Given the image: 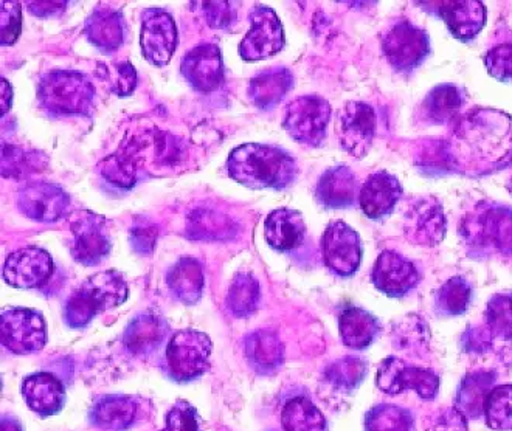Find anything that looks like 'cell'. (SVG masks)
Instances as JSON below:
<instances>
[{"label":"cell","instance_id":"cell-1","mask_svg":"<svg viewBox=\"0 0 512 431\" xmlns=\"http://www.w3.org/2000/svg\"><path fill=\"white\" fill-rule=\"evenodd\" d=\"M227 171L235 182L252 190H284L297 179L298 166L277 146L249 143L230 152Z\"/></svg>","mask_w":512,"mask_h":431},{"label":"cell","instance_id":"cell-2","mask_svg":"<svg viewBox=\"0 0 512 431\" xmlns=\"http://www.w3.org/2000/svg\"><path fill=\"white\" fill-rule=\"evenodd\" d=\"M128 298V284L122 273L106 270L90 276L78 287L64 307V320L73 329L84 328L92 318L112 307L120 306Z\"/></svg>","mask_w":512,"mask_h":431},{"label":"cell","instance_id":"cell-3","mask_svg":"<svg viewBox=\"0 0 512 431\" xmlns=\"http://www.w3.org/2000/svg\"><path fill=\"white\" fill-rule=\"evenodd\" d=\"M466 244L481 253L512 256V210L503 205L481 204L463 219Z\"/></svg>","mask_w":512,"mask_h":431},{"label":"cell","instance_id":"cell-4","mask_svg":"<svg viewBox=\"0 0 512 431\" xmlns=\"http://www.w3.org/2000/svg\"><path fill=\"white\" fill-rule=\"evenodd\" d=\"M38 97L52 114L87 115L92 111L95 89L83 73L56 70L42 76Z\"/></svg>","mask_w":512,"mask_h":431},{"label":"cell","instance_id":"cell-5","mask_svg":"<svg viewBox=\"0 0 512 431\" xmlns=\"http://www.w3.org/2000/svg\"><path fill=\"white\" fill-rule=\"evenodd\" d=\"M213 343L204 332L185 329L176 332L167 348L168 371L176 382H190L202 376L210 365Z\"/></svg>","mask_w":512,"mask_h":431},{"label":"cell","instance_id":"cell-6","mask_svg":"<svg viewBox=\"0 0 512 431\" xmlns=\"http://www.w3.org/2000/svg\"><path fill=\"white\" fill-rule=\"evenodd\" d=\"M331 104L319 95H305L289 104L283 128L301 145L317 148L326 138Z\"/></svg>","mask_w":512,"mask_h":431},{"label":"cell","instance_id":"cell-7","mask_svg":"<svg viewBox=\"0 0 512 431\" xmlns=\"http://www.w3.org/2000/svg\"><path fill=\"white\" fill-rule=\"evenodd\" d=\"M382 50L391 69L399 73H412L430 55V38L423 28L409 21H401L385 33Z\"/></svg>","mask_w":512,"mask_h":431},{"label":"cell","instance_id":"cell-8","mask_svg":"<svg viewBox=\"0 0 512 431\" xmlns=\"http://www.w3.org/2000/svg\"><path fill=\"white\" fill-rule=\"evenodd\" d=\"M0 332L5 348L19 356L41 351L47 342L44 318L39 312L25 307L2 312Z\"/></svg>","mask_w":512,"mask_h":431},{"label":"cell","instance_id":"cell-9","mask_svg":"<svg viewBox=\"0 0 512 431\" xmlns=\"http://www.w3.org/2000/svg\"><path fill=\"white\" fill-rule=\"evenodd\" d=\"M376 385L390 396H398L405 390H415L419 397L432 400L440 388V377L432 369L416 368L398 357H388L379 366Z\"/></svg>","mask_w":512,"mask_h":431},{"label":"cell","instance_id":"cell-10","mask_svg":"<svg viewBox=\"0 0 512 431\" xmlns=\"http://www.w3.org/2000/svg\"><path fill=\"white\" fill-rule=\"evenodd\" d=\"M323 258L326 267L339 276H351L362 263V242L356 230L343 221H334L323 235Z\"/></svg>","mask_w":512,"mask_h":431},{"label":"cell","instance_id":"cell-11","mask_svg":"<svg viewBox=\"0 0 512 431\" xmlns=\"http://www.w3.org/2000/svg\"><path fill=\"white\" fill-rule=\"evenodd\" d=\"M140 47L143 56L154 66L170 63L177 47V28L173 16L159 8H149L142 14Z\"/></svg>","mask_w":512,"mask_h":431},{"label":"cell","instance_id":"cell-12","mask_svg":"<svg viewBox=\"0 0 512 431\" xmlns=\"http://www.w3.org/2000/svg\"><path fill=\"white\" fill-rule=\"evenodd\" d=\"M340 145L348 154L362 159L367 156L376 135V112L370 104L350 101L339 114Z\"/></svg>","mask_w":512,"mask_h":431},{"label":"cell","instance_id":"cell-13","mask_svg":"<svg viewBox=\"0 0 512 431\" xmlns=\"http://www.w3.org/2000/svg\"><path fill=\"white\" fill-rule=\"evenodd\" d=\"M252 28L239 44V55L246 61H260L281 52L284 30L277 13L267 7H256L250 14Z\"/></svg>","mask_w":512,"mask_h":431},{"label":"cell","instance_id":"cell-14","mask_svg":"<svg viewBox=\"0 0 512 431\" xmlns=\"http://www.w3.org/2000/svg\"><path fill=\"white\" fill-rule=\"evenodd\" d=\"M69 205V194L55 183H28L18 194L19 211L36 222L58 221L67 213Z\"/></svg>","mask_w":512,"mask_h":431},{"label":"cell","instance_id":"cell-15","mask_svg":"<svg viewBox=\"0 0 512 431\" xmlns=\"http://www.w3.org/2000/svg\"><path fill=\"white\" fill-rule=\"evenodd\" d=\"M72 233V255L83 266H97L111 252V241L104 233V219L97 214L77 211Z\"/></svg>","mask_w":512,"mask_h":431},{"label":"cell","instance_id":"cell-16","mask_svg":"<svg viewBox=\"0 0 512 431\" xmlns=\"http://www.w3.org/2000/svg\"><path fill=\"white\" fill-rule=\"evenodd\" d=\"M53 273V259L39 247H25L11 253L5 261L4 280L18 289L44 286Z\"/></svg>","mask_w":512,"mask_h":431},{"label":"cell","instance_id":"cell-17","mask_svg":"<svg viewBox=\"0 0 512 431\" xmlns=\"http://www.w3.org/2000/svg\"><path fill=\"white\" fill-rule=\"evenodd\" d=\"M374 287L391 298L404 297L419 283V272L410 259L395 250H385L371 273Z\"/></svg>","mask_w":512,"mask_h":431},{"label":"cell","instance_id":"cell-18","mask_svg":"<svg viewBox=\"0 0 512 431\" xmlns=\"http://www.w3.org/2000/svg\"><path fill=\"white\" fill-rule=\"evenodd\" d=\"M426 8H433L430 13L446 22L450 33L461 42H469L477 38L481 28L485 27V5L478 0H454V2H427Z\"/></svg>","mask_w":512,"mask_h":431},{"label":"cell","instance_id":"cell-19","mask_svg":"<svg viewBox=\"0 0 512 431\" xmlns=\"http://www.w3.org/2000/svg\"><path fill=\"white\" fill-rule=\"evenodd\" d=\"M180 70L194 89L212 92L224 81L221 50L215 44L199 45L184 56Z\"/></svg>","mask_w":512,"mask_h":431},{"label":"cell","instance_id":"cell-20","mask_svg":"<svg viewBox=\"0 0 512 431\" xmlns=\"http://www.w3.org/2000/svg\"><path fill=\"white\" fill-rule=\"evenodd\" d=\"M405 233L423 247H435L446 235V219L440 202L433 197L418 199L405 216Z\"/></svg>","mask_w":512,"mask_h":431},{"label":"cell","instance_id":"cell-21","mask_svg":"<svg viewBox=\"0 0 512 431\" xmlns=\"http://www.w3.org/2000/svg\"><path fill=\"white\" fill-rule=\"evenodd\" d=\"M404 190L398 177L387 171L371 174L364 187L360 188L359 204L365 216L373 221H381L393 213Z\"/></svg>","mask_w":512,"mask_h":431},{"label":"cell","instance_id":"cell-22","mask_svg":"<svg viewBox=\"0 0 512 431\" xmlns=\"http://www.w3.org/2000/svg\"><path fill=\"white\" fill-rule=\"evenodd\" d=\"M357 197L356 174L345 165L325 171L315 188V199L329 210L353 207Z\"/></svg>","mask_w":512,"mask_h":431},{"label":"cell","instance_id":"cell-23","mask_svg":"<svg viewBox=\"0 0 512 431\" xmlns=\"http://www.w3.org/2000/svg\"><path fill=\"white\" fill-rule=\"evenodd\" d=\"M306 224L300 211L278 208L264 222V238L272 249L289 252L305 241Z\"/></svg>","mask_w":512,"mask_h":431},{"label":"cell","instance_id":"cell-24","mask_svg":"<svg viewBox=\"0 0 512 431\" xmlns=\"http://www.w3.org/2000/svg\"><path fill=\"white\" fill-rule=\"evenodd\" d=\"M22 396L28 408L41 416H53L63 410L66 404L63 383L49 373L28 376L22 383Z\"/></svg>","mask_w":512,"mask_h":431},{"label":"cell","instance_id":"cell-25","mask_svg":"<svg viewBox=\"0 0 512 431\" xmlns=\"http://www.w3.org/2000/svg\"><path fill=\"white\" fill-rule=\"evenodd\" d=\"M125 18L111 8H100L86 22V36L103 53H114L125 42Z\"/></svg>","mask_w":512,"mask_h":431},{"label":"cell","instance_id":"cell-26","mask_svg":"<svg viewBox=\"0 0 512 431\" xmlns=\"http://www.w3.org/2000/svg\"><path fill=\"white\" fill-rule=\"evenodd\" d=\"M340 337L345 346L351 349H365L376 340L381 325L378 318L370 312L356 306H348L343 309L339 318Z\"/></svg>","mask_w":512,"mask_h":431},{"label":"cell","instance_id":"cell-27","mask_svg":"<svg viewBox=\"0 0 512 431\" xmlns=\"http://www.w3.org/2000/svg\"><path fill=\"white\" fill-rule=\"evenodd\" d=\"M167 331V323L162 318L142 314L129 323L123 334V343L134 356H149L159 348Z\"/></svg>","mask_w":512,"mask_h":431},{"label":"cell","instance_id":"cell-28","mask_svg":"<svg viewBox=\"0 0 512 431\" xmlns=\"http://www.w3.org/2000/svg\"><path fill=\"white\" fill-rule=\"evenodd\" d=\"M137 404L132 397H104L90 411V421L106 431H125L135 422Z\"/></svg>","mask_w":512,"mask_h":431},{"label":"cell","instance_id":"cell-29","mask_svg":"<svg viewBox=\"0 0 512 431\" xmlns=\"http://www.w3.org/2000/svg\"><path fill=\"white\" fill-rule=\"evenodd\" d=\"M294 76L288 69H270L250 81L249 97L263 111L277 106L292 89Z\"/></svg>","mask_w":512,"mask_h":431},{"label":"cell","instance_id":"cell-30","mask_svg":"<svg viewBox=\"0 0 512 431\" xmlns=\"http://www.w3.org/2000/svg\"><path fill=\"white\" fill-rule=\"evenodd\" d=\"M167 280L174 297L187 306H193L201 300L204 275L201 264L191 256L182 258L179 263L174 264Z\"/></svg>","mask_w":512,"mask_h":431},{"label":"cell","instance_id":"cell-31","mask_svg":"<svg viewBox=\"0 0 512 431\" xmlns=\"http://www.w3.org/2000/svg\"><path fill=\"white\" fill-rule=\"evenodd\" d=\"M463 103V94L457 86L441 84L430 90L421 109L432 125H447L457 117Z\"/></svg>","mask_w":512,"mask_h":431},{"label":"cell","instance_id":"cell-32","mask_svg":"<svg viewBox=\"0 0 512 431\" xmlns=\"http://www.w3.org/2000/svg\"><path fill=\"white\" fill-rule=\"evenodd\" d=\"M494 380V374L485 373V371L469 374L458 390L457 404H455L457 410L468 418H478L485 413L486 399L492 391Z\"/></svg>","mask_w":512,"mask_h":431},{"label":"cell","instance_id":"cell-33","mask_svg":"<svg viewBox=\"0 0 512 431\" xmlns=\"http://www.w3.org/2000/svg\"><path fill=\"white\" fill-rule=\"evenodd\" d=\"M284 431H328L322 411L305 397L289 400L281 413Z\"/></svg>","mask_w":512,"mask_h":431},{"label":"cell","instance_id":"cell-34","mask_svg":"<svg viewBox=\"0 0 512 431\" xmlns=\"http://www.w3.org/2000/svg\"><path fill=\"white\" fill-rule=\"evenodd\" d=\"M472 301V286L461 276H454L438 289L435 307L443 317H457L468 311Z\"/></svg>","mask_w":512,"mask_h":431},{"label":"cell","instance_id":"cell-35","mask_svg":"<svg viewBox=\"0 0 512 431\" xmlns=\"http://www.w3.org/2000/svg\"><path fill=\"white\" fill-rule=\"evenodd\" d=\"M488 427L495 431H512V385L495 387L485 404Z\"/></svg>","mask_w":512,"mask_h":431},{"label":"cell","instance_id":"cell-36","mask_svg":"<svg viewBox=\"0 0 512 431\" xmlns=\"http://www.w3.org/2000/svg\"><path fill=\"white\" fill-rule=\"evenodd\" d=\"M413 419L409 411L396 405H379L368 411L365 418L367 431H412Z\"/></svg>","mask_w":512,"mask_h":431},{"label":"cell","instance_id":"cell-37","mask_svg":"<svg viewBox=\"0 0 512 431\" xmlns=\"http://www.w3.org/2000/svg\"><path fill=\"white\" fill-rule=\"evenodd\" d=\"M260 301V286L249 273H239L229 292L230 311L236 317H246L255 311Z\"/></svg>","mask_w":512,"mask_h":431},{"label":"cell","instance_id":"cell-38","mask_svg":"<svg viewBox=\"0 0 512 431\" xmlns=\"http://www.w3.org/2000/svg\"><path fill=\"white\" fill-rule=\"evenodd\" d=\"M247 356L258 368L272 369L281 362L283 349L274 334L255 332L247 340Z\"/></svg>","mask_w":512,"mask_h":431},{"label":"cell","instance_id":"cell-39","mask_svg":"<svg viewBox=\"0 0 512 431\" xmlns=\"http://www.w3.org/2000/svg\"><path fill=\"white\" fill-rule=\"evenodd\" d=\"M488 332L500 340H512V297L495 295L488 303L486 311Z\"/></svg>","mask_w":512,"mask_h":431},{"label":"cell","instance_id":"cell-40","mask_svg":"<svg viewBox=\"0 0 512 431\" xmlns=\"http://www.w3.org/2000/svg\"><path fill=\"white\" fill-rule=\"evenodd\" d=\"M38 152H27L16 146H4L2 154V171L5 177H22L27 174L35 173L36 169H41L42 159H38ZM38 173V171H36Z\"/></svg>","mask_w":512,"mask_h":431},{"label":"cell","instance_id":"cell-41","mask_svg":"<svg viewBox=\"0 0 512 431\" xmlns=\"http://www.w3.org/2000/svg\"><path fill=\"white\" fill-rule=\"evenodd\" d=\"M100 168L101 174L120 188H131L137 180L135 162L126 152H118L115 156L103 160Z\"/></svg>","mask_w":512,"mask_h":431},{"label":"cell","instance_id":"cell-42","mask_svg":"<svg viewBox=\"0 0 512 431\" xmlns=\"http://www.w3.org/2000/svg\"><path fill=\"white\" fill-rule=\"evenodd\" d=\"M486 69L489 75L502 83L512 84V42L495 45L486 53Z\"/></svg>","mask_w":512,"mask_h":431},{"label":"cell","instance_id":"cell-43","mask_svg":"<svg viewBox=\"0 0 512 431\" xmlns=\"http://www.w3.org/2000/svg\"><path fill=\"white\" fill-rule=\"evenodd\" d=\"M162 431H201V419L193 405L177 400L168 411L165 428Z\"/></svg>","mask_w":512,"mask_h":431},{"label":"cell","instance_id":"cell-44","mask_svg":"<svg viewBox=\"0 0 512 431\" xmlns=\"http://www.w3.org/2000/svg\"><path fill=\"white\" fill-rule=\"evenodd\" d=\"M0 30H2V45H13L18 41L22 32V5L19 2L0 4Z\"/></svg>","mask_w":512,"mask_h":431},{"label":"cell","instance_id":"cell-45","mask_svg":"<svg viewBox=\"0 0 512 431\" xmlns=\"http://www.w3.org/2000/svg\"><path fill=\"white\" fill-rule=\"evenodd\" d=\"M367 374V365L359 359H343L334 363L333 368L329 369V379L336 382L340 387H356L360 380Z\"/></svg>","mask_w":512,"mask_h":431},{"label":"cell","instance_id":"cell-46","mask_svg":"<svg viewBox=\"0 0 512 431\" xmlns=\"http://www.w3.org/2000/svg\"><path fill=\"white\" fill-rule=\"evenodd\" d=\"M205 21L212 28H229L236 21V8L232 2H202Z\"/></svg>","mask_w":512,"mask_h":431},{"label":"cell","instance_id":"cell-47","mask_svg":"<svg viewBox=\"0 0 512 431\" xmlns=\"http://www.w3.org/2000/svg\"><path fill=\"white\" fill-rule=\"evenodd\" d=\"M112 90L120 97H128L137 86V72L129 61L111 67Z\"/></svg>","mask_w":512,"mask_h":431},{"label":"cell","instance_id":"cell-48","mask_svg":"<svg viewBox=\"0 0 512 431\" xmlns=\"http://www.w3.org/2000/svg\"><path fill=\"white\" fill-rule=\"evenodd\" d=\"M157 230L153 227H137L132 230L131 241L135 252L149 255L156 245Z\"/></svg>","mask_w":512,"mask_h":431},{"label":"cell","instance_id":"cell-49","mask_svg":"<svg viewBox=\"0 0 512 431\" xmlns=\"http://www.w3.org/2000/svg\"><path fill=\"white\" fill-rule=\"evenodd\" d=\"M66 5L67 2H28L27 7L35 16L47 18V16H53V14L63 11Z\"/></svg>","mask_w":512,"mask_h":431},{"label":"cell","instance_id":"cell-50","mask_svg":"<svg viewBox=\"0 0 512 431\" xmlns=\"http://www.w3.org/2000/svg\"><path fill=\"white\" fill-rule=\"evenodd\" d=\"M11 100H13V89L7 80H2V115L10 111Z\"/></svg>","mask_w":512,"mask_h":431},{"label":"cell","instance_id":"cell-51","mask_svg":"<svg viewBox=\"0 0 512 431\" xmlns=\"http://www.w3.org/2000/svg\"><path fill=\"white\" fill-rule=\"evenodd\" d=\"M2 431H22V427L16 419L5 418L2 421Z\"/></svg>","mask_w":512,"mask_h":431},{"label":"cell","instance_id":"cell-52","mask_svg":"<svg viewBox=\"0 0 512 431\" xmlns=\"http://www.w3.org/2000/svg\"><path fill=\"white\" fill-rule=\"evenodd\" d=\"M508 190H509V193L512 194V179L509 180V183H508Z\"/></svg>","mask_w":512,"mask_h":431}]
</instances>
